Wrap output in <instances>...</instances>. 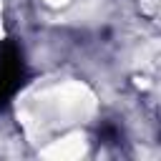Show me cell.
<instances>
[{"instance_id":"6da1fadb","label":"cell","mask_w":161,"mask_h":161,"mask_svg":"<svg viewBox=\"0 0 161 161\" xmlns=\"http://www.w3.org/2000/svg\"><path fill=\"white\" fill-rule=\"evenodd\" d=\"M25 80V60L23 50L18 48L15 40H3L0 43V108H5L13 96L20 91Z\"/></svg>"}]
</instances>
